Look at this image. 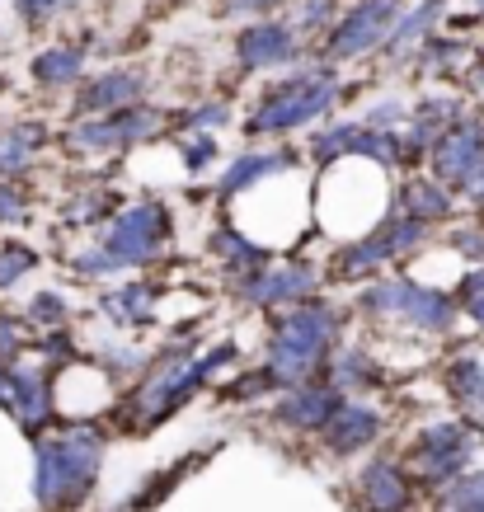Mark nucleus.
<instances>
[{
  "label": "nucleus",
  "mask_w": 484,
  "mask_h": 512,
  "mask_svg": "<svg viewBox=\"0 0 484 512\" xmlns=\"http://www.w3.org/2000/svg\"><path fill=\"white\" fill-rule=\"evenodd\" d=\"M447 245L456 249V259H470V264L480 268L484 264V221H461V226L447 235Z\"/></svg>",
  "instance_id": "4c0bfd02"
},
{
  "label": "nucleus",
  "mask_w": 484,
  "mask_h": 512,
  "mask_svg": "<svg viewBox=\"0 0 484 512\" xmlns=\"http://www.w3.org/2000/svg\"><path fill=\"white\" fill-rule=\"evenodd\" d=\"M179 123H184L188 132H217V127L231 123V104H221V99H212V104H198V109H188Z\"/></svg>",
  "instance_id": "ea45409f"
},
{
  "label": "nucleus",
  "mask_w": 484,
  "mask_h": 512,
  "mask_svg": "<svg viewBox=\"0 0 484 512\" xmlns=\"http://www.w3.org/2000/svg\"><path fill=\"white\" fill-rule=\"evenodd\" d=\"M461 57H466V47L452 43V38H438V33H433V38L414 52V62H419L423 71H456V62H461Z\"/></svg>",
  "instance_id": "f704fd0d"
},
{
  "label": "nucleus",
  "mask_w": 484,
  "mask_h": 512,
  "mask_svg": "<svg viewBox=\"0 0 484 512\" xmlns=\"http://www.w3.org/2000/svg\"><path fill=\"white\" fill-rule=\"evenodd\" d=\"M438 512H484V470L480 475H456L433 494Z\"/></svg>",
  "instance_id": "c756f323"
},
{
  "label": "nucleus",
  "mask_w": 484,
  "mask_h": 512,
  "mask_svg": "<svg viewBox=\"0 0 484 512\" xmlns=\"http://www.w3.org/2000/svg\"><path fill=\"white\" fill-rule=\"evenodd\" d=\"M475 447H480V433H475L466 419L423 423L419 433L409 437V451H405L409 475H414V484L438 494L442 484H452L456 475H466Z\"/></svg>",
  "instance_id": "6e6552de"
},
{
  "label": "nucleus",
  "mask_w": 484,
  "mask_h": 512,
  "mask_svg": "<svg viewBox=\"0 0 484 512\" xmlns=\"http://www.w3.org/2000/svg\"><path fill=\"white\" fill-rule=\"evenodd\" d=\"M381 433H386V414H381L372 400H344L339 404V414L325 423L320 447H325L329 456H339V461H344V456H358V451L376 447Z\"/></svg>",
  "instance_id": "f3484780"
},
{
  "label": "nucleus",
  "mask_w": 484,
  "mask_h": 512,
  "mask_svg": "<svg viewBox=\"0 0 484 512\" xmlns=\"http://www.w3.org/2000/svg\"><path fill=\"white\" fill-rule=\"evenodd\" d=\"M24 320H29L33 334H43V329H66L71 325V301L62 292H33L29 306H24Z\"/></svg>",
  "instance_id": "7c9ffc66"
},
{
  "label": "nucleus",
  "mask_w": 484,
  "mask_h": 512,
  "mask_svg": "<svg viewBox=\"0 0 484 512\" xmlns=\"http://www.w3.org/2000/svg\"><path fill=\"white\" fill-rule=\"evenodd\" d=\"M235 357H240V348L231 339L212 343V348H198V339H174L165 348H156L151 367L132 381L127 400L118 404L123 428L127 433H151L160 423H170L212 376L235 367Z\"/></svg>",
  "instance_id": "f257e3e1"
},
{
  "label": "nucleus",
  "mask_w": 484,
  "mask_h": 512,
  "mask_svg": "<svg viewBox=\"0 0 484 512\" xmlns=\"http://www.w3.org/2000/svg\"><path fill=\"white\" fill-rule=\"evenodd\" d=\"M170 240H174L170 207L160 198H137V202H127V207H118L99 226L94 245L71 249L66 268L85 282H113V278H123V273L151 268L170 249Z\"/></svg>",
  "instance_id": "7ed1b4c3"
},
{
  "label": "nucleus",
  "mask_w": 484,
  "mask_h": 512,
  "mask_svg": "<svg viewBox=\"0 0 484 512\" xmlns=\"http://www.w3.org/2000/svg\"><path fill=\"white\" fill-rule=\"evenodd\" d=\"M320 287H325V268L315 259H273V264H264L250 278L231 282L235 301H245V306L268 315L311 301V296H320Z\"/></svg>",
  "instance_id": "9d476101"
},
{
  "label": "nucleus",
  "mask_w": 484,
  "mask_h": 512,
  "mask_svg": "<svg viewBox=\"0 0 484 512\" xmlns=\"http://www.w3.org/2000/svg\"><path fill=\"white\" fill-rule=\"evenodd\" d=\"M94 367L113 381H137L146 367H151V353L146 348H132V343H99L94 348Z\"/></svg>",
  "instance_id": "c85d7f7f"
},
{
  "label": "nucleus",
  "mask_w": 484,
  "mask_h": 512,
  "mask_svg": "<svg viewBox=\"0 0 484 512\" xmlns=\"http://www.w3.org/2000/svg\"><path fill=\"white\" fill-rule=\"evenodd\" d=\"M348 395L339 386H329L325 376L320 381H306V386H292V390H278L273 395V409H268V419L287 428V433H301V437H320L325 433V423L339 414V404Z\"/></svg>",
  "instance_id": "ddd939ff"
},
{
  "label": "nucleus",
  "mask_w": 484,
  "mask_h": 512,
  "mask_svg": "<svg viewBox=\"0 0 484 512\" xmlns=\"http://www.w3.org/2000/svg\"><path fill=\"white\" fill-rule=\"evenodd\" d=\"M344 329H348V311L334 306L329 296H311L301 306L273 311L268 315V339L259 367L278 390L320 381L329 357L339 353V343H344Z\"/></svg>",
  "instance_id": "f03ea898"
},
{
  "label": "nucleus",
  "mask_w": 484,
  "mask_h": 512,
  "mask_svg": "<svg viewBox=\"0 0 484 512\" xmlns=\"http://www.w3.org/2000/svg\"><path fill=\"white\" fill-rule=\"evenodd\" d=\"M287 0H226V15H259L264 19L268 10H278Z\"/></svg>",
  "instance_id": "37998d69"
},
{
  "label": "nucleus",
  "mask_w": 484,
  "mask_h": 512,
  "mask_svg": "<svg viewBox=\"0 0 484 512\" xmlns=\"http://www.w3.org/2000/svg\"><path fill=\"white\" fill-rule=\"evenodd\" d=\"M170 127V118L151 104H132L118 113H99V118H76L62 132V151L66 156H118V151H137L146 141H156Z\"/></svg>",
  "instance_id": "0eeeda50"
},
{
  "label": "nucleus",
  "mask_w": 484,
  "mask_h": 512,
  "mask_svg": "<svg viewBox=\"0 0 484 512\" xmlns=\"http://www.w3.org/2000/svg\"><path fill=\"white\" fill-rule=\"evenodd\" d=\"M29 348H33V329H29V320L0 306V362L10 367V362H19V357H29Z\"/></svg>",
  "instance_id": "72a5a7b5"
},
{
  "label": "nucleus",
  "mask_w": 484,
  "mask_h": 512,
  "mask_svg": "<svg viewBox=\"0 0 484 512\" xmlns=\"http://www.w3.org/2000/svg\"><path fill=\"white\" fill-rule=\"evenodd\" d=\"M405 15L400 0H353L344 15L334 19V29L325 38V62H358L376 47H386L395 19Z\"/></svg>",
  "instance_id": "9b49d317"
},
{
  "label": "nucleus",
  "mask_w": 484,
  "mask_h": 512,
  "mask_svg": "<svg viewBox=\"0 0 484 512\" xmlns=\"http://www.w3.org/2000/svg\"><path fill=\"white\" fill-rule=\"evenodd\" d=\"M395 264V249H391V240H386V231H381V221H376L372 231H362V235H353V240H344V245L329 254V278L334 282H372V278H381L386 268Z\"/></svg>",
  "instance_id": "6ab92c4d"
},
{
  "label": "nucleus",
  "mask_w": 484,
  "mask_h": 512,
  "mask_svg": "<svg viewBox=\"0 0 484 512\" xmlns=\"http://www.w3.org/2000/svg\"><path fill=\"white\" fill-rule=\"evenodd\" d=\"M334 15H339V0H301L297 29H306V33H329V29H334Z\"/></svg>",
  "instance_id": "58836bf2"
},
{
  "label": "nucleus",
  "mask_w": 484,
  "mask_h": 512,
  "mask_svg": "<svg viewBox=\"0 0 484 512\" xmlns=\"http://www.w3.org/2000/svg\"><path fill=\"white\" fill-rule=\"evenodd\" d=\"M442 381H447V395H452L461 409L470 414H484V348H461L442 362Z\"/></svg>",
  "instance_id": "393cba45"
},
{
  "label": "nucleus",
  "mask_w": 484,
  "mask_h": 512,
  "mask_svg": "<svg viewBox=\"0 0 484 512\" xmlns=\"http://www.w3.org/2000/svg\"><path fill=\"white\" fill-rule=\"evenodd\" d=\"M0 409L15 419L19 433H29L38 442L57 419V367H47L43 357L10 362L5 386H0Z\"/></svg>",
  "instance_id": "1a4fd4ad"
},
{
  "label": "nucleus",
  "mask_w": 484,
  "mask_h": 512,
  "mask_svg": "<svg viewBox=\"0 0 484 512\" xmlns=\"http://www.w3.org/2000/svg\"><path fill=\"white\" fill-rule=\"evenodd\" d=\"M306 156L297 151H287V146H250V151H240V156L226 160V170L217 174V198L231 202V198H245L250 188L259 184H273L278 174L297 170Z\"/></svg>",
  "instance_id": "dca6fc26"
},
{
  "label": "nucleus",
  "mask_w": 484,
  "mask_h": 512,
  "mask_svg": "<svg viewBox=\"0 0 484 512\" xmlns=\"http://www.w3.org/2000/svg\"><path fill=\"white\" fill-rule=\"evenodd\" d=\"M29 193L19 179H0V226H24L29 221Z\"/></svg>",
  "instance_id": "e433bc0d"
},
{
  "label": "nucleus",
  "mask_w": 484,
  "mask_h": 512,
  "mask_svg": "<svg viewBox=\"0 0 484 512\" xmlns=\"http://www.w3.org/2000/svg\"><path fill=\"white\" fill-rule=\"evenodd\" d=\"M123 202H118V193L104 184H80V193H71L62 207V221L71 226V231H94V226H104V221L118 212Z\"/></svg>",
  "instance_id": "cd10ccee"
},
{
  "label": "nucleus",
  "mask_w": 484,
  "mask_h": 512,
  "mask_svg": "<svg viewBox=\"0 0 484 512\" xmlns=\"http://www.w3.org/2000/svg\"><path fill=\"white\" fill-rule=\"evenodd\" d=\"M353 494H358L362 512H409V503H414V475L395 456H372L362 466Z\"/></svg>",
  "instance_id": "a211bd4d"
},
{
  "label": "nucleus",
  "mask_w": 484,
  "mask_h": 512,
  "mask_svg": "<svg viewBox=\"0 0 484 512\" xmlns=\"http://www.w3.org/2000/svg\"><path fill=\"white\" fill-rule=\"evenodd\" d=\"M428 170H433V179L438 184H447L452 193H461L466 198L470 184L480 179L484 170V123L480 118H461L456 127H447L438 137V146L428 151Z\"/></svg>",
  "instance_id": "f8f14e48"
},
{
  "label": "nucleus",
  "mask_w": 484,
  "mask_h": 512,
  "mask_svg": "<svg viewBox=\"0 0 484 512\" xmlns=\"http://www.w3.org/2000/svg\"><path fill=\"white\" fill-rule=\"evenodd\" d=\"M174 151H179V160H184V170L193 174V179H203L221 160V146L212 132H184V137H174Z\"/></svg>",
  "instance_id": "2f4dec72"
},
{
  "label": "nucleus",
  "mask_w": 484,
  "mask_h": 512,
  "mask_svg": "<svg viewBox=\"0 0 484 512\" xmlns=\"http://www.w3.org/2000/svg\"><path fill=\"white\" fill-rule=\"evenodd\" d=\"M52 141V127L38 123V118H24V123H5L0 127V179H19L38 165V156Z\"/></svg>",
  "instance_id": "b1692460"
},
{
  "label": "nucleus",
  "mask_w": 484,
  "mask_h": 512,
  "mask_svg": "<svg viewBox=\"0 0 484 512\" xmlns=\"http://www.w3.org/2000/svg\"><path fill=\"white\" fill-rule=\"evenodd\" d=\"M362 123L376 127V132H405L409 109L400 104V99H381V104H372V109H367V118H362Z\"/></svg>",
  "instance_id": "a19ab883"
},
{
  "label": "nucleus",
  "mask_w": 484,
  "mask_h": 512,
  "mask_svg": "<svg viewBox=\"0 0 484 512\" xmlns=\"http://www.w3.org/2000/svg\"><path fill=\"white\" fill-rule=\"evenodd\" d=\"M470 90H475V94H484V62H475V71H470Z\"/></svg>",
  "instance_id": "a18cd8bd"
},
{
  "label": "nucleus",
  "mask_w": 484,
  "mask_h": 512,
  "mask_svg": "<svg viewBox=\"0 0 484 512\" xmlns=\"http://www.w3.org/2000/svg\"><path fill=\"white\" fill-rule=\"evenodd\" d=\"M395 207L405 217L423 221V226H442L456 217V193L447 184H438L433 174H409L405 184L395 188Z\"/></svg>",
  "instance_id": "5701e85b"
},
{
  "label": "nucleus",
  "mask_w": 484,
  "mask_h": 512,
  "mask_svg": "<svg viewBox=\"0 0 484 512\" xmlns=\"http://www.w3.org/2000/svg\"><path fill=\"white\" fill-rule=\"evenodd\" d=\"M470 202H475V212H484V170H480V179L470 184V193H466Z\"/></svg>",
  "instance_id": "c03bdc74"
},
{
  "label": "nucleus",
  "mask_w": 484,
  "mask_h": 512,
  "mask_svg": "<svg viewBox=\"0 0 484 512\" xmlns=\"http://www.w3.org/2000/svg\"><path fill=\"white\" fill-rule=\"evenodd\" d=\"M348 99L344 80L334 71V62L320 66H301L292 76L268 80L254 109L245 113V137L264 141V137H292V132H306V127H320L334 118V109Z\"/></svg>",
  "instance_id": "39448f33"
},
{
  "label": "nucleus",
  "mask_w": 484,
  "mask_h": 512,
  "mask_svg": "<svg viewBox=\"0 0 484 512\" xmlns=\"http://www.w3.org/2000/svg\"><path fill=\"white\" fill-rule=\"evenodd\" d=\"M146 71L141 66H109V71H94L76 85L71 113L76 118H99V113H118L132 104H146Z\"/></svg>",
  "instance_id": "4468645a"
},
{
  "label": "nucleus",
  "mask_w": 484,
  "mask_h": 512,
  "mask_svg": "<svg viewBox=\"0 0 484 512\" xmlns=\"http://www.w3.org/2000/svg\"><path fill=\"white\" fill-rule=\"evenodd\" d=\"M297 52H301L297 29L278 24V19H259L245 33H235V66H240V76H264V71L292 66Z\"/></svg>",
  "instance_id": "2eb2a0df"
},
{
  "label": "nucleus",
  "mask_w": 484,
  "mask_h": 512,
  "mask_svg": "<svg viewBox=\"0 0 484 512\" xmlns=\"http://www.w3.org/2000/svg\"><path fill=\"white\" fill-rule=\"evenodd\" d=\"M353 311L372 325H395L405 334H423V339H447L461 320V306L452 292L414 282L405 273H381V278L362 282L353 296Z\"/></svg>",
  "instance_id": "423d86ee"
},
{
  "label": "nucleus",
  "mask_w": 484,
  "mask_h": 512,
  "mask_svg": "<svg viewBox=\"0 0 484 512\" xmlns=\"http://www.w3.org/2000/svg\"><path fill=\"white\" fill-rule=\"evenodd\" d=\"M109 456V433L90 419H71L33 442V498L47 512H71L85 503Z\"/></svg>",
  "instance_id": "20e7f679"
},
{
  "label": "nucleus",
  "mask_w": 484,
  "mask_h": 512,
  "mask_svg": "<svg viewBox=\"0 0 484 512\" xmlns=\"http://www.w3.org/2000/svg\"><path fill=\"white\" fill-rule=\"evenodd\" d=\"M456 306H461V315L466 320H475V329H484V264L470 268L466 278L456 282Z\"/></svg>",
  "instance_id": "c9c22d12"
},
{
  "label": "nucleus",
  "mask_w": 484,
  "mask_h": 512,
  "mask_svg": "<svg viewBox=\"0 0 484 512\" xmlns=\"http://www.w3.org/2000/svg\"><path fill=\"white\" fill-rule=\"evenodd\" d=\"M71 0H19V19L24 24H47L52 15H62Z\"/></svg>",
  "instance_id": "79ce46f5"
},
{
  "label": "nucleus",
  "mask_w": 484,
  "mask_h": 512,
  "mask_svg": "<svg viewBox=\"0 0 484 512\" xmlns=\"http://www.w3.org/2000/svg\"><path fill=\"white\" fill-rule=\"evenodd\" d=\"M207 259H217V264L231 273V282H240V278H250V273H259L264 264H273L278 254L264 249L259 240H250L235 221H221L217 231L207 235Z\"/></svg>",
  "instance_id": "4be33fe9"
},
{
  "label": "nucleus",
  "mask_w": 484,
  "mask_h": 512,
  "mask_svg": "<svg viewBox=\"0 0 484 512\" xmlns=\"http://www.w3.org/2000/svg\"><path fill=\"white\" fill-rule=\"evenodd\" d=\"M156 301H160V292H156V282H141V278H118V282H109L104 292H99V315L109 320L113 329H151L156 325Z\"/></svg>",
  "instance_id": "aec40b11"
},
{
  "label": "nucleus",
  "mask_w": 484,
  "mask_h": 512,
  "mask_svg": "<svg viewBox=\"0 0 484 512\" xmlns=\"http://www.w3.org/2000/svg\"><path fill=\"white\" fill-rule=\"evenodd\" d=\"M29 71H33V85H43V90H76L85 80V47H71V43L43 47L29 62Z\"/></svg>",
  "instance_id": "bb28decb"
},
{
  "label": "nucleus",
  "mask_w": 484,
  "mask_h": 512,
  "mask_svg": "<svg viewBox=\"0 0 484 512\" xmlns=\"http://www.w3.org/2000/svg\"><path fill=\"white\" fill-rule=\"evenodd\" d=\"M325 381L344 390L348 400H362V395H372V390L386 386V367H381V357H376L372 348L339 343V353L329 357V367H325Z\"/></svg>",
  "instance_id": "412c9836"
},
{
  "label": "nucleus",
  "mask_w": 484,
  "mask_h": 512,
  "mask_svg": "<svg viewBox=\"0 0 484 512\" xmlns=\"http://www.w3.org/2000/svg\"><path fill=\"white\" fill-rule=\"evenodd\" d=\"M43 264V254L33 245H19V240H10V245H0V296L15 292L19 282L29 278L33 268Z\"/></svg>",
  "instance_id": "473e14b6"
},
{
  "label": "nucleus",
  "mask_w": 484,
  "mask_h": 512,
  "mask_svg": "<svg viewBox=\"0 0 484 512\" xmlns=\"http://www.w3.org/2000/svg\"><path fill=\"white\" fill-rule=\"evenodd\" d=\"M475 5H484V0H475Z\"/></svg>",
  "instance_id": "49530a36"
},
{
  "label": "nucleus",
  "mask_w": 484,
  "mask_h": 512,
  "mask_svg": "<svg viewBox=\"0 0 484 512\" xmlns=\"http://www.w3.org/2000/svg\"><path fill=\"white\" fill-rule=\"evenodd\" d=\"M447 15V0H423V5H414V10H405V15L395 19L391 38H386V57H409V52H419L428 38H433V29H438V19Z\"/></svg>",
  "instance_id": "a878e982"
}]
</instances>
